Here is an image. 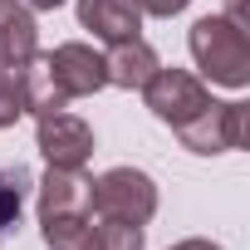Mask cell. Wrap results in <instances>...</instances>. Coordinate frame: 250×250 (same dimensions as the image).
<instances>
[{"label":"cell","mask_w":250,"mask_h":250,"mask_svg":"<svg viewBox=\"0 0 250 250\" xmlns=\"http://www.w3.org/2000/svg\"><path fill=\"white\" fill-rule=\"evenodd\" d=\"M191 59L196 69L221 83V88H245L250 83V40L245 25L230 15H201L191 25Z\"/></svg>","instance_id":"obj_1"},{"label":"cell","mask_w":250,"mask_h":250,"mask_svg":"<svg viewBox=\"0 0 250 250\" xmlns=\"http://www.w3.org/2000/svg\"><path fill=\"white\" fill-rule=\"evenodd\" d=\"M49 250H143V226L133 221H108L93 211L69 216H40Z\"/></svg>","instance_id":"obj_2"},{"label":"cell","mask_w":250,"mask_h":250,"mask_svg":"<svg viewBox=\"0 0 250 250\" xmlns=\"http://www.w3.org/2000/svg\"><path fill=\"white\" fill-rule=\"evenodd\" d=\"M88 211L93 216H108V221H133V226H147L157 216V187L147 172L138 167H113L103 172L93 187H88Z\"/></svg>","instance_id":"obj_3"},{"label":"cell","mask_w":250,"mask_h":250,"mask_svg":"<svg viewBox=\"0 0 250 250\" xmlns=\"http://www.w3.org/2000/svg\"><path fill=\"white\" fill-rule=\"evenodd\" d=\"M177 138H182V147L196 152V157L235 152V147H245V108H240V103L211 98L196 118H187L182 128H177Z\"/></svg>","instance_id":"obj_4"},{"label":"cell","mask_w":250,"mask_h":250,"mask_svg":"<svg viewBox=\"0 0 250 250\" xmlns=\"http://www.w3.org/2000/svg\"><path fill=\"white\" fill-rule=\"evenodd\" d=\"M143 98L152 108V118H162L167 128H182L187 118H196L206 103H211V88L187 74V69H157L147 83H143Z\"/></svg>","instance_id":"obj_5"},{"label":"cell","mask_w":250,"mask_h":250,"mask_svg":"<svg viewBox=\"0 0 250 250\" xmlns=\"http://www.w3.org/2000/svg\"><path fill=\"white\" fill-rule=\"evenodd\" d=\"M35 147L44 152L49 167H83L93 157V128L74 113H44L40 118V133H35Z\"/></svg>","instance_id":"obj_6"},{"label":"cell","mask_w":250,"mask_h":250,"mask_svg":"<svg viewBox=\"0 0 250 250\" xmlns=\"http://www.w3.org/2000/svg\"><path fill=\"white\" fill-rule=\"evenodd\" d=\"M44 64H49V74H54V83H59V93H64V98H88V93H98V88L108 83L103 54H98L93 44H79V40H69V44L49 49V54H44Z\"/></svg>","instance_id":"obj_7"},{"label":"cell","mask_w":250,"mask_h":250,"mask_svg":"<svg viewBox=\"0 0 250 250\" xmlns=\"http://www.w3.org/2000/svg\"><path fill=\"white\" fill-rule=\"evenodd\" d=\"M79 25L93 30V40L118 44V40L143 35V10L128 0H79Z\"/></svg>","instance_id":"obj_8"},{"label":"cell","mask_w":250,"mask_h":250,"mask_svg":"<svg viewBox=\"0 0 250 250\" xmlns=\"http://www.w3.org/2000/svg\"><path fill=\"white\" fill-rule=\"evenodd\" d=\"M103 69H108V83H118V88H143V83L162 69V59H157V49H152L143 35H133V40L108 44Z\"/></svg>","instance_id":"obj_9"},{"label":"cell","mask_w":250,"mask_h":250,"mask_svg":"<svg viewBox=\"0 0 250 250\" xmlns=\"http://www.w3.org/2000/svg\"><path fill=\"white\" fill-rule=\"evenodd\" d=\"M88 187H93V177H83V167H49L40 182V216L88 211Z\"/></svg>","instance_id":"obj_10"},{"label":"cell","mask_w":250,"mask_h":250,"mask_svg":"<svg viewBox=\"0 0 250 250\" xmlns=\"http://www.w3.org/2000/svg\"><path fill=\"white\" fill-rule=\"evenodd\" d=\"M40 49V25L30 15V5L0 0V64H25Z\"/></svg>","instance_id":"obj_11"},{"label":"cell","mask_w":250,"mask_h":250,"mask_svg":"<svg viewBox=\"0 0 250 250\" xmlns=\"http://www.w3.org/2000/svg\"><path fill=\"white\" fill-rule=\"evenodd\" d=\"M25 118V64H0V128Z\"/></svg>","instance_id":"obj_12"},{"label":"cell","mask_w":250,"mask_h":250,"mask_svg":"<svg viewBox=\"0 0 250 250\" xmlns=\"http://www.w3.org/2000/svg\"><path fill=\"white\" fill-rule=\"evenodd\" d=\"M128 5H138L143 15H157V20H172V15H182L191 0H128Z\"/></svg>","instance_id":"obj_13"},{"label":"cell","mask_w":250,"mask_h":250,"mask_svg":"<svg viewBox=\"0 0 250 250\" xmlns=\"http://www.w3.org/2000/svg\"><path fill=\"white\" fill-rule=\"evenodd\" d=\"M172 250H221L216 240H201V235H191V240H177Z\"/></svg>","instance_id":"obj_14"},{"label":"cell","mask_w":250,"mask_h":250,"mask_svg":"<svg viewBox=\"0 0 250 250\" xmlns=\"http://www.w3.org/2000/svg\"><path fill=\"white\" fill-rule=\"evenodd\" d=\"M25 5H30V10H59L64 0H25Z\"/></svg>","instance_id":"obj_15"}]
</instances>
